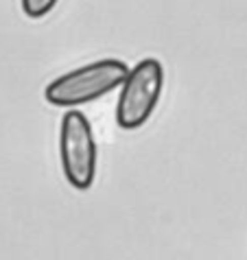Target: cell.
Returning a JSON list of instances; mask_svg holds the SVG:
<instances>
[{"label": "cell", "instance_id": "cell-1", "mask_svg": "<svg viewBox=\"0 0 247 260\" xmlns=\"http://www.w3.org/2000/svg\"><path fill=\"white\" fill-rule=\"evenodd\" d=\"M129 68L120 59H101L88 66L66 72L50 81L44 90V96L50 105L72 107L94 101L125 83Z\"/></svg>", "mask_w": 247, "mask_h": 260}, {"label": "cell", "instance_id": "cell-2", "mask_svg": "<svg viewBox=\"0 0 247 260\" xmlns=\"http://www.w3.org/2000/svg\"><path fill=\"white\" fill-rule=\"evenodd\" d=\"M164 85V68L153 57L142 59L129 70L122 83L118 105H116V122L120 129H138L153 114Z\"/></svg>", "mask_w": 247, "mask_h": 260}, {"label": "cell", "instance_id": "cell-3", "mask_svg": "<svg viewBox=\"0 0 247 260\" xmlns=\"http://www.w3.org/2000/svg\"><path fill=\"white\" fill-rule=\"evenodd\" d=\"M61 169L72 188L88 190L97 175V142L92 127L81 112L70 110L61 118L59 134Z\"/></svg>", "mask_w": 247, "mask_h": 260}, {"label": "cell", "instance_id": "cell-4", "mask_svg": "<svg viewBox=\"0 0 247 260\" xmlns=\"http://www.w3.org/2000/svg\"><path fill=\"white\" fill-rule=\"evenodd\" d=\"M57 0H22V9L28 18H44L53 11Z\"/></svg>", "mask_w": 247, "mask_h": 260}]
</instances>
